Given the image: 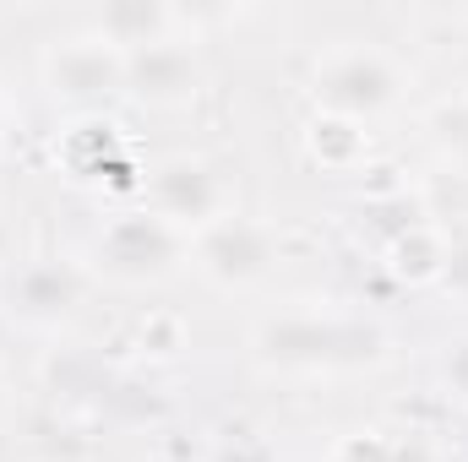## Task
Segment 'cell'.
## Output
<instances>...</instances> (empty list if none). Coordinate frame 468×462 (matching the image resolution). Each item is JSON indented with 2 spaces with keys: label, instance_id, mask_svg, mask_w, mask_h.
Returning <instances> with one entry per match:
<instances>
[{
  "label": "cell",
  "instance_id": "cell-1",
  "mask_svg": "<svg viewBox=\"0 0 468 462\" xmlns=\"http://www.w3.org/2000/svg\"><path fill=\"white\" fill-rule=\"evenodd\" d=\"M250 353L267 370H294V375H316V370H365L387 359V332L338 316V310H283L256 321Z\"/></svg>",
  "mask_w": 468,
  "mask_h": 462
},
{
  "label": "cell",
  "instance_id": "cell-16",
  "mask_svg": "<svg viewBox=\"0 0 468 462\" xmlns=\"http://www.w3.org/2000/svg\"><path fill=\"white\" fill-rule=\"evenodd\" d=\"M0 403H5V381H0Z\"/></svg>",
  "mask_w": 468,
  "mask_h": 462
},
{
  "label": "cell",
  "instance_id": "cell-4",
  "mask_svg": "<svg viewBox=\"0 0 468 462\" xmlns=\"http://www.w3.org/2000/svg\"><path fill=\"white\" fill-rule=\"evenodd\" d=\"M93 267L120 283V289H147V283H164L180 272V261H191V239L175 234L164 218L153 213H120L104 229L93 234Z\"/></svg>",
  "mask_w": 468,
  "mask_h": 462
},
{
  "label": "cell",
  "instance_id": "cell-2",
  "mask_svg": "<svg viewBox=\"0 0 468 462\" xmlns=\"http://www.w3.org/2000/svg\"><path fill=\"white\" fill-rule=\"evenodd\" d=\"M409 88H414V71L387 44H370V38H344V44L322 49L311 66V82H305L316 115H344L359 125L398 110L409 99Z\"/></svg>",
  "mask_w": 468,
  "mask_h": 462
},
{
  "label": "cell",
  "instance_id": "cell-11",
  "mask_svg": "<svg viewBox=\"0 0 468 462\" xmlns=\"http://www.w3.org/2000/svg\"><path fill=\"white\" fill-rule=\"evenodd\" d=\"M300 147L316 169L327 174H359L365 158H370V131L359 120H344V115H316L300 125Z\"/></svg>",
  "mask_w": 468,
  "mask_h": 462
},
{
  "label": "cell",
  "instance_id": "cell-3",
  "mask_svg": "<svg viewBox=\"0 0 468 462\" xmlns=\"http://www.w3.org/2000/svg\"><path fill=\"white\" fill-rule=\"evenodd\" d=\"M142 213L197 239L234 213V174L207 152H164L142 169Z\"/></svg>",
  "mask_w": 468,
  "mask_h": 462
},
{
  "label": "cell",
  "instance_id": "cell-9",
  "mask_svg": "<svg viewBox=\"0 0 468 462\" xmlns=\"http://www.w3.org/2000/svg\"><path fill=\"white\" fill-rule=\"evenodd\" d=\"M93 33H104L120 49H142V44H164V38H186L180 27H191V11L180 5H153V0H120L88 16Z\"/></svg>",
  "mask_w": 468,
  "mask_h": 462
},
{
  "label": "cell",
  "instance_id": "cell-14",
  "mask_svg": "<svg viewBox=\"0 0 468 462\" xmlns=\"http://www.w3.org/2000/svg\"><path fill=\"white\" fill-rule=\"evenodd\" d=\"M452 305L468 310V229H447V267H441V283H436Z\"/></svg>",
  "mask_w": 468,
  "mask_h": 462
},
{
  "label": "cell",
  "instance_id": "cell-15",
  "mask_svg": "<svg viewBox=\"0 0 468 462\" xmlns=\"http://www.w3.org/2000/svg\"><path fill=\"white\" fill-rule=\"evenodd\" d=\"M392 462H436V446H431L420 430H409V441L392 446Z\"/></svg>",
  "mask_w": 468,
  "mask_h": 462
},
{
  "label": "cell",
  "instance_id": "cell-7",
  "mask_svg": "<svg viewBox=\"0 0 468 462\" xmlns=\"http://www.w3.org/2000/svg\"><path fill=\"white\" fill-rule=\"evenodd\" d=\"M125 99L147 110H186L202 99V60L197 38H164L125 49Z\"/></svg>",
  "mask_w": 468,
  "mask_h": 462
},
{
  "label": "cell",
  "instance_id": "cell-13",
  "mask_svg": "<svg viewBox=\"0 0 468 462\" xmlns=\"http://www.w3.org/2000/svg\"><path fill=\"white\" fill-rule=\"evenodd\" d=\"M392 436L387 430H376V425H365V430H344L338 441H333V452L327 462H392Z\"/></svg>",
  "mask_w": 468,
  "mask_h": 462
},
{
  "label": "cell",
  "instance_id": "cell-10",
  "mask_svg": "<svg viewBox=\"0 0 468 462\" xmlns=\"http://www.w3.org/2000/svg\"><path fill=\"white\" fill-rule=\"evenodd\" d=\"M381 267H387L398 283H409V289L441 283V267H447V224H436V218H409L403 229L387 239Z\"/></svg>",
  "mask_w": 468,
  "mask_h": 462
},
{
  "label": "cell",
  "instance_id": "cell-12",
  "mask_svg": "<svg viewBox=\"0 0 468 462\" xmlns=\"http://www.w3.org/2000/svg\"><path fill=\"white\" fill-rule=\"evenodd\" d=\"M136 348H142L147 359H175V353L186 348V321H180L175 310H147V316L136 321Z\"/></svg>",
  "mask_w": 468,
  "mask_h": 462
},
{
  "label": "cell",
  "instance_id": "cell-8",
  "mask_svg": "<svg viewBox=\"0 0 468 462\" xmlns=\"http://www.w3.org/2000/svg\"><path fill=\"white\" fill-rule=\"evenodd\" d=\"M82 294L88 283L71 261H27L5 283V316L22 321L27 332H55L82 310Z\"/></svg>",
  "mask_w": 468,
  "mask_h": 462
},
{
  "label": "cell",
  "instance_id": "cell-6",
  "mask_svg": "<svg viewBox=\"0 0 468 462\" xmlns=\"http://www.w3.org/2000/svg\"><path fill=\"white\" fill-rule=\"evenodd\" d=\"M283 234L272 229L267 218H239L229 213L224 224L202 229L191 239V267L213 283V289H250L278 267Z\"/></svg>",
  "mask_w": 468,
  "mask_h": 462
},
{
  "label": "cell",
  "instance_id": "cell-5",
  "mask_svg": "<svg viewBox=\"0 0 468 462\" xmlns=\"http://www.w3.org/2000/svg\"><path fill=\"white\" fill-rule=\"evenodd\" d=\"M38 77H44V88H49L60 104L93 110V104L125 99V49L110 44L104 33L82 27V33H66V38L44 44Z\"/></svg>",
  "mask_w": 468,
  "mask_h": 462
}]
</instances>
